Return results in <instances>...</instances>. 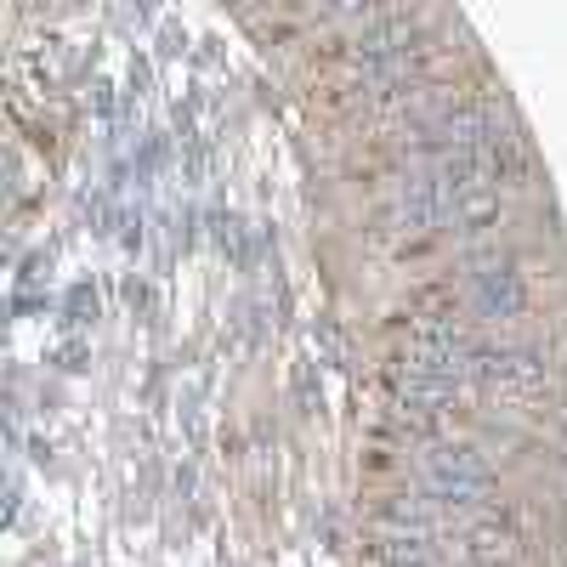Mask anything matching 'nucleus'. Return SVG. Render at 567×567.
Segmentation results:
<instances>
[{
    "instance_id": "f03ea898",
    "label": "nucleus",
    "mask_w": 567,
    "mask_h": 567,
    "mask_svg": "<svg viewBox=\"0 0 567 567\" xmlns=\"http://www.w3.org/2000/svg\"><path fill=\"white\" fill-rule=\"evenodd\" d=\"M460 290H465V312L483 318V323H516L534 307V284H528L523 261L505 256V250L471 256L465 272H460Z\"/></svg>"
},
{
    "instance_id": "f257e3e1",
    "label": "nucleus",
    "mask_w": 567,
    "mask_h": 567,
    "mask_svg": "<svg viewBox=\"0 0 567 567\" xmlns=\"http://www.w3.org/2000/svg\"><path fill=\"white\" fill-rule=\"evenodd\" d=\"M471 386L505 398L511 409H528L550 392V358L528 341H477V352H471Z\"/></svg>"
},
{
    "instance_id": "7ed1b4c3",
    "label": "nucleus",
    "mask_w": 567,
    "mask_h": 567,
    "mask_svg": "<svg viewBox=\"0 0 567 567\" xmlns=\"http://www.w3.org/2000/svg\"><path fill=\"white\" fill-rule=\"evenodd\" d=\"M505 221V187H488V182H477V187H465V194L454 199V233L460 239H483V233H494Z\"/></svg>"
}]
</instances>
